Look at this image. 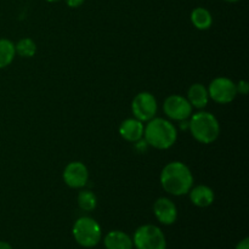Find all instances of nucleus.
<instances>
[{
    "label": "nucleus",
    "mask_w": 249,
    "mask_h": 249,
    "mask_svg": "<svg viewBox=\"0 0 249 249\" xmlns=\"http://www.w3.org/2000/svg\"><path fill=\"white\" fill-rule=\"evenodd\" d=\"M16 50L15 44L9 39H0V68H5L14 61Z\"/></svg>",
    "instance_id": "16"
},
{
    "label": "nucleus",
    "mask_w": 249,
    "mask_h": 249,
    "mask_svg": "<svg viewBox=\"0 0 249 249\" xmlns=\"http://www.w3.org/2000/svg\"><path fill=\"white\" fill-rule=\"evenodd\" d=\"M160 185L165 192L173 196L189 194L194 185V177L186 164L181 162H170L160 173Z\"/></svg>",
    "instance_id": "1"
},
{
    "label": "nucleus",
    "mask_w": 249,
    "mask_h": 249,
    "mask_svg": "<svg viewBox=\"0 0 249 249\" xmlns=\"http://www.w3.org/2000/svg\"><path fill=\"white\" fill-rule=\"evenodd\" d=\"M190 199L195 206L199 208H206L209 207L214 202V192L211 187L206 185H198L190 190Z\"/></svg>",
    "instance_id": "13"
},
{
    "label": "nucleus",
    "mask_w": 249,
    "mask_h": 249,
    "mask_svg": "<svg viewBox=\"0 0 249 249\" xmlns=\"http://www.w3.org/2000/svg\"><path fill=\"white\" fill-rule=\"evenodd\" d=\"M78 206L82 211L85 212H91L96 208L97 206V199L94 192L89 191V190H84L80 191L78 195Z\"/></svg>",
    "instance_id": "17"
},
{
    "label": "nucleus",
    "mask_w": 249,
    "mask_h": 249,
    "mask_svg": "<svg viewBox=\"0 0 249 249\" xmlns=\"http://www.w3.org/2000/svg\"><path fill=\"white\" fill-rule=\"evenodd\" d=\"M157 101L151 92H140L134 97L131 102V111L136 119L141 122H148L155 118L157 113Z\"/></svg>",
    "instance_id": "7"
},
{
    "label": "nucleus",
    "mask_w": 249,
    "mask_h": 249,
    "mask_svg": "<svg viewBox=\"0 0 249 249\" xmlns=\"http://www.w3.org/2000/svg\"><path fill=\"white\" fill-rule=\"evenodd\" d=\"M163 109L167 117L172 121L184 122L189 119L192 114V106L187 99L180 95H172L167 97L163 105Z\"/></svg>",
    "instance_id": "8"
},
{
    "label": "nucleus",
    "mask_w": 249,
    "mask_h": 249,
    "mask_svg": "<svg viewBox=\"0 0 249 249\" xmlns=\"http://www.w3.org/2000/svg\"><path fill=\"white\" fill-rule=\"evenodd\" d=\"M153 213L156 219L163 225H172L177 221V206L167 197H160L153 204Z\"/></svg>",
    "instance_id": "10"
},
{
    "label": "nucleus",
    "mask_w": 249,
    "mask_h": 249,
    "mask_svg": "<svg viewBox=\"0 0 249 249\" xmlns=\"http://www.w3.org/2000/svg\"><path fill=\"white\" fill-rule=\"evenodd\" d=\"M75 242L84 248H92L100 243L102 231L99 223L90 216H82L74 223L72 229Z\"/></svg>",
    "instance_id": "4"
},
{
    "label": "nucleus",
    "mask_w": 249,
    "mask_h": 249,
    "mask_svg": "<svg viewBox=\"0 0 249 249\" xmlns=\"http://www.w3.org/2000/svg\"><path fill=\"white\" fill-rule=\"evenodd\" d=\"M17 55L21 57H32L36 53V45L31 38H23L15 45Z\"/></svg>",
    "instance_id": "18"
},
{
    "label": "nucleus",
    "mask_w": 249,
    "mask_h": 249,
    "mask_svg": "<svg viewBox=\"0 0 249 249\" xmlns=\"http://www.w3.org/2000/svg\"><path fill=\"white\" fill-rule=\"evenodd\" d=\"M143 124L142 122L136 118H129L122 122L119 126V134L124 140L129 142H139L143 136Z\"/></svg>",
    "instance_id": "11"
},
{
    "label": "nucleus",
    "mask_w": 249,
    "mask_h": 249,
    "mask_svg": "<svg viewBox=\"0 0 249 249\" xmlns=\"http://www.w3.org/2000/svg\"><path fill=\"white\" fill-rule=\"evenodd\" d=\"M145 142L157 150H168L175 143L178 133L175 126L164 118H152L143 128Z\"/></svg>",
    "instance_id": "2"
},
{
    "label": "nucleus",
    "mask_w": 249,
    "mask_h": 249,
    "mask_svg": "<svg viewBox=\"0 0 249 249\" xmlns=\"http://www.w3.org/2000/svg\"><path fill=\"white\" fill-rule=\"evenodd\" d=\"M208 95L216 104H230L235 100L236 95L238 94L236 89V84L231 79L225 77H219L212 80L209 84Z\"/></svg>",
    "instance_id": "6"
},
{
    "label": "nucleus",
    "mask_w": 249,
    "mask_h": 249,
    "mask_svg": "<svg viewBox=\"0 0 249 249\" xmlns=\"http://www.w3.org/2000/svg\"><path fill=\"white\" fill-rule=\"evenodd\" d=\"M84 1L85 0H66V4L70 7H73V9H74V7H79Z\"/></svg>",
    "instance_id": "21"
},
{
    "label": "nucleus",
    "mask_w": 249,
    "mask_h": 249,
    "mask_svg": "<svg viewBox=\"0 0 249 249\" xmlns=\"http://www.w3.org/2000/svg\"><path fill=\"white\" fill-rule=\"evenodd\" d=\"M136 249H167V241L163 231L155 225H142L136 229L133 236Z\"/></svg>",
    "instance_id": "5"
},
{
    "label": "nucleus",
    "mask_w": 249,
    "mask_h": 249,
    "mask_svg": "<svg viewBox=\"0 0 249 249\" xmlns=\"http://www.w3.org/2000/svg\"><path fill=\"white\" fill-rule=\"evenodd\" d=\"M228 2H236V1H240V0H225Z\"/></svg>",
    "instance_id": "23"
},
{
    "label": "nucleus",
    "mask_w": 249,
    "mask_h": 249,
    "mask_svg": "<svg viewBox=\"0 0 249 249\" xmlns=\"http://www.w3.org/2000/svg\"><path fill=\"white\" fill-rule=\"evenodd\" d=\"M187 101L191 104L192 107L196 108H204L208 105L209 95L208 90L206 87L202 84H194L190 87L189 91H187Z\"/></svg>",
    "instance_id": "14"
},
{
    "label": "nucleus",
    "mask_w": 249,
    "mask_h": 249,
    "mask_svg": "<svg viewBox=\"0 0 249 249\" xmlns=\"http://www.w3.org/2000/svg\"><path fill=\"white\" fill-rule=\"evenodd\" d=\"M236 89H237V92L242 95H247L249 91V85L246 80H240L237 85H236Z\"/></svg>",
    "instance_id": "19"
},
{
    "label": "nucleus",
    "mask_w": 249,
    "mask_h": 249,
    "mask_svg": "<svg viewBox=\"0 0 249 249\" xmlns=\"http://www.w3.org/2000/svg\"><path fill=\"white\" fill-rule=\"evenodd\" d=\"M0 249H14L11 247V245L7 242H4V241H0Z\"/></svg>",
    "instance_id": "22"
},
{
    "label": "nucleus",
    "mask_w": 249,
    "mask_h": 249,
    "mask_svg": "<svg viewBox=\"0 0 249 249\" xmlns=\"http://www.w3.org/2000/svg\"><path fill=\"white\" fill-rule=\"evenodd\" d=\"M235 249H249V238L246 237L237 243Z\"/></svg>",
    "instance_id": "20"
},
{
    "label": "nucleus",
    "mask_w": 249,
    "mask_h": 249,
    "mask_svg": "<svg viewBox=\"0 0 249 249\" xmlns=\"http://www.w3.org/2000/svg\"><path fill=\"white\" fill-rule=\"evenodd\" d=\"M106 249H133V238L123 231L114 230L107 233L104 238Z\"/></svg>",
    "instance_id": "12"
},
{
    "label": "nucleus",
    "mask_w": 249,
    "mask_h": 249,
    "mask_svg": "<svg viewBox=\"0 0 249 249\" xmlns=\"http://www.w3.org/2000/svg\"><path fill=\"white\" fill-rule=\"evenodd\" d=\"M89 179L88 168L82 162H71L63 170V180L72 189H82Z\"/></svg>",
    "instance_id": "9"
},
{
    "label": "nucleus",
    "mask_w": 249,
    "mask_h": 249,
    "mask_svg": "<svg viewBox=\"0 0 249 249\" xmlns=\"http://www.w3.org/2000/svg\"><path fill=\"white\" fill-rule=\"evenodd\" d=\"M192 136L201 143H212L220 135V124L211 112H197L189 122Z\"/></svg>",
    "instance_id": "3"
},
{
    "label": "nucleus",
    "mask_w": 249,
    "mask_h": 249,
    "mask_svg": "<svg viewBox=\"0 0 249 249\" xmlns=\"http://www.w3.org/2000/svg\"><path fill=\"white\" fill-rule=\"evenodd\" d=\"M191 22L197 29L206 31V29L211 28L212 23H213V17H212L211 12L204 7H196L191 12Z\"/></svg>",
    "instance_id": "15"
},
{
    "label": "nucleus",
    "mask_w": 249,
    "mask_h": 249,
    "mask_svg": "<svg viewBox=\"0 0 249 249\" xmlns=\"http://www.w3.org/2000/svg\"><path fill=\"white\" fill-rule=\"evenodd\" d=\"M46 1H49V2H56V1H58V0H46Z\"/></svg>",
    "instance_id": "24"
}]
</instances>
